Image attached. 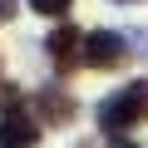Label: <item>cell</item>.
Instances as JSON below:
<instances>
[{"label":"cell","mask_w":148,"mask_h":148,"mask_svg":"<svg viewBox=\"0 0 148 148\" xmlns=\"http://www.w3.org/2000/svg\"><path fill=\"white\" fill-rule=\"evenodd\" d=\"M138 119H148V79H133V84H123L119 94H109L99 104V128L104 133H123Z\"/></svg>","instance_id":"6da1fadb"},{"label":"cell","mask_w":148,"mask_h":148,"mask_svg":"<svg viewBox=\"0 0 148 148\" xmlns=\"http://www.w3.org/2000/svg\"><path fill=\"white\" fill-rule=\"evenodd\" d=\"M123 35H114V30H94V35H84V64L89 69H119L123 64Z\"/></svg>","instance_id":"7a4b0ae2"},{"label":"cell","mask_w":148,"mask_h":148,"mask_svg":"<svg viewBox=\"0 0 148 148\" xmlns=\"http://www.w3.org/2000/svg\"><path fill=\"white\" fill-rule=\"evenodd\" d=\"M40 143V119H30L25 109L0 114V148H35Z\"/></svg>","instance_id":"3957f363"},{"label":"cell","mask_w":148,"mask_h":148,"mask_svg":"<svg viewBox=\"0 0 148 148\" xmlns=\"http://www.w3.org/2000/svg\"><path fill=\"white\" fill-rule=\"evenodd\" d=\"M79 45H84V35L74 30V25H64V20H59V30L45 40V49H49V59H54L59 69H69L74 59H84V54H79Z\"/></svg>","instance_id":"277c9868"},{"label":"cell","mask_w":148,"mask_h":148,"mask_svg":"<svg viewBox=\"0 0 148 148\" xmlns=\"http://www.w3.org/2000/svg\"><path fill=\"white\" fill-rule=\"evenodd\" d=\"M74 119V99L64 89H40V123H69Z\"/></svg>","instance_id":"5b68a950"},{"label":"cell","mask_w":148,"mask_h":148,"mask_svg":"<svg viewBox=\"0 0 148 148\" xmlns=\"http://www.w3.org/2000/svg\"><path fill=\"white\" fill-rule=\"evenodd\" d=\"M35 15H49V20H64L69 15V0H30Z\"/></svg>","instance_id":"8992f818"},{"label":"cell","mask_w":148,"mask_h":148,"mask_svg":"<svg viewBox=\"0 0 148 148\" xmlns=\"http://www.w3.org/2000/svg\"><path fill=\"white\" fill-rule=\"evenodd\" d=\"M15 99H20V94H15V89H10L5 79H0V109H5V114H10V109H15Z\"/></svg>","instance_id":"52a82bcc"},{"label":"cell","mask_w":148,"mask_h":148,"mask_svg":"<svg viewBox=\"0 0 148 148\" xmlns=\"http://www.w3.org/2000/svg\"><path fill=\"white\" fill-rule=\"evenodd\" d=\"M15 10H20V0H0V20H10Z\"/></svg>","instance_id":"ba28073f"},{"label":"cell","mask_w":148,"mask_h":148,"mask_svg":"<svg viewBox=\"0 0 148 148\" xmlns=\"http://www.w3.org/2000/svg\"><path fill=\"white\" fill-rule=\"evenodd\" d=\"M133 40H138V45H143V54H148V30H138V35H133Z\"/></svg>","instance_id":"9c48e42d"},{"label":"cell","mask_w":148,"mask_h":148,"mask_svg":"<svg viewBox=\"0 0 148 148\" xmlns=\"http://www.w3.org/2000/svg\"><path fill=\"white\" fill-rule=\"evenodd\" d=\"M119 5H133V0H119Z\"/></svg>","instance_id":"30bf717a"}]
</instances>
